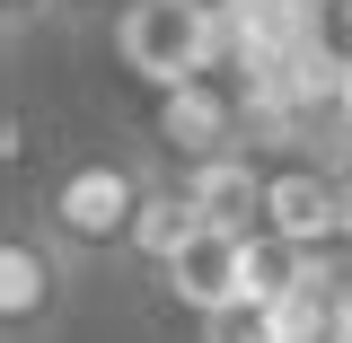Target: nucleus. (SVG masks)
<instances>
[{
	"label": "nucleus",
	"instance_id": "obj_2",
	"mask_svg": "<svg viewBox=\"0 0 352 343\" xmlns=\"http://www.w3.org/2000/svg\"><path fill=\"white\" fill-rule=\"evenodd\" d=\"M80 264L44 212H18L9 220V238H0V335L9 343H53L71 326V300H80Z\"/></svg>",
	"mask_w": 352,
	"mask_h": 343
},
{
	"label": "nucleus",
	"instance_id": "obj_5",
	"mask_svg": "<svg viewBox=\"0 0 352 343\" xmlns=\"http://www.w3.org/2000/svg\"><path fill=\"white\" fill-rule=\"evenodd\" d=\"M194 238H212V212L185 194V176H159V194L141 203V220H132V247H124V264H150V273H168Z\"/></svg>",
	"mask_w": 352,
	"mask_h": 343
},
{
	"label": "nucleus",
	"instance_id": "obj_1",
	"mask_svg": "<svg viewBox=\"0 0 352 343\" xmlns=\"http://www.w3.org/2000/svg\"><path fill=\"white\" fill-rule=\"evenodd\" d=\"M150 194H159V168H150L141 150H124V141H97V150H71L62 168L44 176L36 212H44V229H53L71 256L106 264V256L132 247V220H141Z\"/></svg>",
	"mask_w": 352,
	"mask_h": 343
},
{
	"label": "nucleus",
	"instance_id": "obj_7",
	"mask_svg": "<svg viewBox=\"0 0 352 343\" xmlns=\"http://www.w3.org/2000/svg\"><path fill=\"white\" fill-rule=\"evenodd\" d=\"M335 343H352V291H335Z\"/></svg>",
	"mask_w": 352,
	"mask_h": 343
},
{
	"label": "nucleus",
	"instance_id": "obj_3",
	"mask_svg": "<svg viewBox=\"0 0 352 343\" xmlns=\"http://www.w3.org/2000/svg\"><path fill=\"white\" fill-rule=\"evenodd\" d=\"M106 36L141 88H194L220 62V9L212 0H124L106 18Z\"/></svg>",
	"mask_w": 352,
	"mask_h": 343
},
{
	"label": "nucleus",
	"instance_id": "obj_6",
	"mask_svg": "<svg viewBox=\"0 0 352 343\" xmlns=\"http://www.w3.org/2000/svg\"><path fill=\"white\" fill-rule=\"evenodd\" d=\"M97 9H106V18H115V9H124V0H53V18H97Z\"/></svg>",
	"mask_w": 352,
	"mask_h": 343
},
{
	"label": "nucleus",
	"instance_id": "obj_8",
	"mask_svg": "<svg viewBox=\"0 0 352 343\" xmlns=\"http://www.w3.org/2000/svg\"><path fill=\"white\" fill-rule=\"evenodd\" d=\"M36 9H53V0H9V36H18V27H27Z\"/></svg>",
	"mask_w": 352,
	"mask_h": 343
},
{
	"label": "nucleus",
	"instance_id": "obj_4",
	"mask_svg": "<svg viewBox=\"0 0 352 343\" xmlns=\"http://www.w3.org/2000/svg\"><path fill=\"white\" fill-rule=\"evenodd\" d=\"M264 229L282 247L317 256L326 238H344V194L326 185V168H273L264 176Z\"/></svg>",
	"mask_w": 352,
	"mask_h": 343
}]
</instances>
